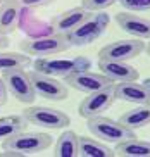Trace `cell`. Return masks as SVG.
I'll return each mask as SVG.
<instances>
[{
	"mask_svg": "<svg viewBox=\"0 0 150 157\" xmlns=\"http://www.w3.org/2000/svg\"><path fill=\"white\" fill-rule=\"evenodd\" d=\"M33 67L38 73L48 74L54 78H66L67 74L76 73V71H83V69H90L91 62L88 57L78 56V57H40L33 62Z\"/></svg>",
	"mask_w": 150,
	"mask_h": 157,
	"instance_id": "1",
	"label": "cell"
},
{
	"mask_svg": "<svg viewBox=\"0 0 150 157\" xmlns=\"http://www.w3.org/2000/svg\"><path fill=\"white\" fill-rule=\"evenodd\" d=\"M21 5L17 0H2L0 4V33L10 35L17 28Z\"/></svg>",
	"mask_w": 150,
	"mask_h": 157,
	"instance_id": "17",
	"label": "cell"
},
{
	"mask_svg": "<svg viewBox=\"0 0 150 157\" xmlns=\"http://www.w3.org/2000/svg\"><path fill=\"white\" fill-rule=\"evenodd\" d=\"M126 12H147L150 10V0H119Z\"/></svg>",
	"mask_w": 150,
	"mask_h": 157,
	"instance_id": "23",
	"label": "cell"
},
{
	"mask_svg": "<svg viewBox=\"0 0 150 157\" xmlns=\"http://www.w3.org/2000/svg\"><path fill=\"white\" fill-rule=\"evenodd\" d=\"M52 136L47 133H41V131H19L14 136L4 140L2 142V148L4 150H16V152H21L24 155H29V154H38L43 152L52 145Z\"/></svg>",
	"mask_w": 150,
	"mask_h": 157,
	"instance_id": "3",
	"label": "cell"
},
{
	"mask_svg": "<svg viewBox=\"0 0 150 157\" xmlns=\"http://www.w3.org/2000/svg\"><path fill=\"white\" fill-rule=\"evenodd\" d=\"M143 50H145V42L140 40V38L116 40V42H110L100 48L98 59L100 60H121V62H128V60L138 57Z\"/></svg>",
	"mask_w": 150,
	"mask_h": 157,
	"instance_id": "8",
	"label": "cell"
},
{
	"mask_svg": "<svg viewBox=\"0 0 150 157\" xmlns=\"http://www.w3.org/2000/svg\"><path fill=\"white\" fill-rule=\"evenodd\" d=\"M90 14H91L90 10L83 9L81 5H79V7H73V9H69V10H64V12L57 14L52 21H50L52 33L67 36L69 33L74 31V29H76Z\"/></svg>",
	"mask_w": 150,
	"mask_h": 157,
	"instance_id": "13",
	"label": "cell"
},
{
	"mask_svg": "<svg viewBox=\"0 0 150 157\" xmlns=\"http://www.w3.org/2000/svg\"><path fill=\"white\" fill-rule=\"evenodd\" d=\"M78 136L73 129H66L55 142L54 154L57 157H76L78 155Z\"/></svg>",
	"mask_w": 150,
	"mask_h": 157,
	"instance_id": "20",
	"label": "cell"
},
{
	"mask_svg": "<svg viewBox=\"0 0 150 157\" xmlns=\"http://www.w3.org/2000/svg\"><path fill=\"white\" fill-rule=\"evenodd\" d=\"M114 152L117 157H150V142L131 136L116 143Z\"/></svg>",
	"mask_w": 150,
	"mask_h": 157,
	"instance_id": "18",
	"label": "cell"
},
{
	"mask_svg": "<svg viewBox=\"0 0 150 157\" xmlns=\"http://www.w3.org/2000/svg\"><path fill=\"white\" fill-rule=\"evenodd\" d=\"M117 121L121 123V124L126 126L128 129H131V131L150 124V104L148 105L133 107V109L126 111L124 114H121V117H119Z\"/></svg>",
	"mask_w": 150,
	"mask_h": 157,
	"instance_id": "19",
	"label": "cell"
},
{
	"mask_svg": "<svg viewBox=\"0 0 150 157\" xmlns=\"http://www.w3.org/2000/svg\"><path fill=\"white\" fill-rule=\"evenodd\" d=\"M0 4H2V0H0Z\"/></svg>",
	"mask_w": 150,
	"mask_h": 157,
	"instance_id": "31",
	"label": "cell"
},
{
	"mask_svg": "<svg viewBox=\"0 0 150 157\" xmlns=\"http://www.w3.org/2000/svg\"><path fill=\"white\" fill-rule=\"evenodd\" d=\"M116 23L124 33L133 38L150 40V19L138 16L137 12H117L114 16Z\"/></svg>",
	"mask_w": 150,
	"mask_h": 157,
	"instance_id": "12",
	"label": "cell"
},
{
	"mask_svg": "<svg viewBox=\"0 0 150 157\" xmlns=\"http://www.w3.org/2000/svg\"><path fill=\"white\" fill-rule=\"evenodd\" d=\"M26 119V123L47 129H62L71 124V119L66 112L54 109V107H43V105H33L26 107L21 114Z\"/></svg>",
	"mask_w": 150,
	"mask_h": 157,
	"instance_id": "6",
	"label": "cell"
},
{
	"mask_svg": "<svg viewBox=\"0 0 150 157\" xmlns=\"http://www.w3.org/2000/svg\"><path fill=\"white\" fill-rule=\"evenodd\" d=\"M87 128L95 138L102 140L105 143H119L123 140H128L135 136V131L128 129L124 124H121L119 121H114L110 117H104V116H95L87 119Z\"/></svg>",
	"mask_w": 150,
	"mask_h": 157,
	"instance_id": "4",
	"label": "cell"
},
{
	"mask_svg": "<svg viewBox=\"0 0 150 157\" xmlns=\"http://www.w3.org/2000/svg\"><path fill=\"white\" fill-rule=\"evenodd\" d=\"M7 95H9V92H7L5 81H4V78L0 76V105H4L5 102H7Z\"/></svg>",
	"mask_w": 150,
	"mask_h": 157,
	"instance_id": "26",
	"label": "cell"
},
{
	"mask_svg": "<svg viewBox=\"0 0 150 157\" xmlns=\"http://www.w3.org/2000/svg\"><path fill=\"white\" fill-rule=\"evenodd\" d=\"M7 47H9V38H7V35L0 33V50H4Z\"/></svg>",
	"mask_w": 150,
	"mask_h": 157,
	"instance_id": "28",
	"label": "cell"
},
{
	"mask_svg": "<svg viewBox=\"0 0 150 157\" xmlns=\"http://www.w3.org/2000/svg\"><path fill=\"white\" fill-rule=\"evenodd\" d=\"M29 78H31V85L37 97L47 98V100L52 102H60L67 97V85L59 81L54 76L38 73V71H31Z\"/></svg>",
	"mask_w": 150,
	"mask_h": 157,
	"instance_id": "10",
	"label": "cell"
},
{
	"mask_svg": "<svg viewBox=\"0 0 150 157\" xmlns=\"http://www.w3.org/2000/svg\"><path fill=\"white\" fill-rule=\"evenodd\" d=\"M0 157H26V155L21 152H16V150H4V152H0Z\"/></svg>",
	"mask_w": 150,
	"mask_h": 157,
	"instance_id": "27",
	"label": "cell"
},
{
	"mask_svg": "<svg viewBox=\"0 0 150 157\" xmlns=\"http://www.w3.org/2000/svg\"><path fill=\"white\" fill-rule=\"evenodd\" d=\"M109 23H110V17L109 14H105L104 10L91 12L74 31H71L67 35L71 47H83V45H90V43L97 42L105 33Z\"/></svg>",
	"mask_w": 150,
	"mask_h": 157,
	"instance_id": "2",
	"label": "cell"
},
{
	"mask_svg": "<svg viewBox=\"0 0 150 157\" xmlns=\"http://www.w3.org/2000/svg\"><path fill=\"white\" fill-rule=\"evenodd\" d=\"M143 85H145V86H147V88H148V90H150V78H147L145 81H143Z\"/></svg>",
	"mask_w": 150,
	"mask_h": 157,
	"instance_id": "29",
	"label": "cell"
},
{
	"mask_svg": "<svg viewBox=\"0 0 150 157\" xmlns=\"http://www.w3.org/2000/svg\"><path fill=\"white\" fill-rule=\"evenodd\" d=\"M116 102V93H114V85L102 90H97L93 93H88L87 97L79 102L78 112L81 117L90 119L95 116H102L105 111H109Z\"/></svg>",
	"mask_w": 150,
	"mask_h": 157,
	"instance_id": "9",
	"label": "cell"
},
{
	"mask_svg": "<svg viewBox=\"0 0 150 157\" xmlns=\"http://www.w3.org/2000/svg\"><path fill=\"white\" fill-rule=\"evenodd\" d=\"M2 78L5 81L7 92L12 95L16 100H19L21 104H33L37 98V93L33 90L31 78L29 73L24 69H12V71H5L2 73Z\"/></svg>",
	"mask_w": 150,
	"mask_h": 157,
	"instance_id": "7",
	"label": "cell"
},
{
	"mask_svg": "<svg viewBox=\"0 0 150 157\" xmlns=\"http://www.w3.org/2000/svg\"><path fill=\"white\" fill-rule=\"evenodd\" d=\"M98 69L114 85L123 83V81H135V79H138V71L133 66H129L128 62H121V60H100L98 59Z\"/></svg>",
	"mask_w": 150,
	"mask_h": 157,
	"instance_id": "15",
	"label": "cell"
},
{
	"mask_svg": "<svg viewBox=\"0 0 150 157\" xmlns=\"http://www.w3.org/2000/svg\"><path fill=\"white\" fill-rule=\"evenodd\" d=\"M21 7H28V9H38V7H48L55 2V0H17Z\"/></svg>",
	"mask_w": 150,
	"mask_h": 157,
	"instance_id": "25",
	"label": "cell"
},
{
	"mask_svg": "<svg viewBox=\"0 0 150 157\" xmlns=\"http://www.w3.org/2000/svg\"><path fill=\"white\" fill-rule=\"evenodd\" d=\"M78 155L81 157H114L116 152L109 143L98 138L78 136Z\"/></svg>",
	"mask_w": 150,
	"mask_h": 157,
	"instance_id": "16",
	"label": "cell"
},
{
	"mask_svg": "<svg viewBox=\"0 0 150 157\" xmlns=\"http://www.w3.org/2000/svg\"><path fill=\"white\" fill-rule=\"evenodd\" d=\"M145 50H147V52H148V56H150V43H148V45H147V47H145Z\"/></svg>",
	"mask_w": 150,
	"mask_h": 157,
	"instance_id": "30",
	"label": "cell"
},
{
	"mask_svg": "<svg viewBox=\"0 0 150 157\" xmlns=\"http://www.w3.org/2000/svg\"><path fill=\"white\" fill-rule=\"evenodd\" d=\"M64 83L67 86L74 88V90H78V92L87 93V95L114 85L102 73H95V71H90V69H83V71H76V73L67 74L64 78Z\"/></svg>",
	"mask_w": 150,
	"mask_h": 157,
	"instance_id": "11",
	"label": "cell"
},
{
	"mask_svg": "<svg viewBox=\"0 0 150 157\" xmlns=\"http://www.w3.org/2000/svg\"><path fill=\"white\" fill-rule=\"evenodd\" d=\"M119 0H81V7L90 12H100V10L109 9L110 5L117 4Z\"/></svg>",
	"mask_w": 150,
	"mask_h": 157,
	"instance_id": "24",
	"label": "cell"
},
{
	"mask_svg": "<svg viewBox=\"0 0 150 157\" xmlns=\"http://www.w3.org/2000/svg\"><path fill=\"white\" fill-rule=\"evenodd\" d=\"M71 47L67 36L64 35H57V33H50L47 36H40V38H31V40H24L21 42V50L23 54L29 57H52L57 54H62Z\"/></svg>",
	"mask_w": 150,
	"mask_h": 157,
	"instance_id": "5",
	"label": "cell"
},
{
	"mask_svg": "<svg viewBox=\"0 0 150 157\" xmlns=\"http://www.w3.org/2000/svg\"><path fill=\"white\" fill-rule=\"evenodd\" d=\"M116 100H123L135 105H148L150 104V90L143 83L135 81H123V83L114 85Z\"/></svg>",
	"mask_w": 150,
	"mask_h": 157,
	"instance_id": "14",
	"label": "cell"
},
{
	"mask_svg": "<svg viewBox=\"0 0 150 157\" xmlns=\"http://www.w3.org/2000/svg\"><path fill=\"white\" fill-rule=\"evenodd\" d=\"M31 62L29 56L17 52H0V73L12 69H24Z\"/></svg>",
	"mask_w": 150,
	"mask_h": 157,
	"instance_id": "22",
	"label": "cell"
},
{
	"mask_svg": "<svg viewBox=\"0 0 150 157\" xmlns=\"http://www.w3.org/2000/svg\"><path fill=\"white\" fill-rule=\"evenodd\" d=\"M28 123L23 116H5L0 117V142L14 136L16 133L26 129Z\"/></svg>",
	"mask_w": 150,
	"mask_h": 157,
	"instance_id": "21",
	"label": "cell"
}]
</instances>
